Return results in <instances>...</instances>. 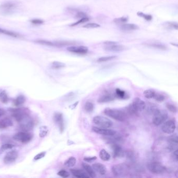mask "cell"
I'll list each match as a JSON object with an SVG mask.
<instances>
[{
  "label": "cell",
  "mask_w": 178,
  "mask_h": 178,
  "mask_svg": "<svg viewBox=\"0 0 178 178\" xmlns=\"http://www.w3.org/2000/svg\"><path fill=\"white\" fill-rule=\"evenodd\" d=\"M116 58V56H104V57H101V58H100L98 59V60H97V62H107V61H110V60H113V59Z\"/></svg>",
  "instance_id": "38"
},
{
  "label": "cell",
  "mask_w": 178,
  "mask_h": 178,
  "mask_svg": "<svg viewBox=\"0 0 178 178\" xmlns=\"http://www.w3.org/2000/svg\"><path fill=\"white\" fill-rule=\"evenodd\" d=\"M168 118L167 112L164 110H158L153 115V123L155 126H159L164 123Z\"/></svg>",
  "instance_id": "5"
},
{
  "label": "cell",
  "mask_w": 178,
  "mask_h": 178,
  "mask_svg": "<svg viewBox=\"0 0 178 178\" xmlns=\"http://www.w3.org/2000/svg\"><path fill=\"white\" fill-rule=\"evenodd\" d=\"M168 145L167 149L169 151H174L177 149L178 147V135L173 134L169 136L168 138Z\"/></svg>",
  "instance_id": "12"
},
{
  "label": "cell",
  "mask_w": 178,
  "mask_h": 178,
  "mask_svg": "<svg viewBox=\"0 0 178 178\" xmlns=\"http://www.w3.org/2000/svg\"><path fill=\"white\" fill-rule=\"evenodd\" d=\"M35 42L38 43V44H40L41 45L51 46V47H62L64 45L73 44V43H69V42H52L45 40H37L35 41Z\"/></svg>",
  "instance_id": "16"
},
{
  "label": "cell",
  "mask_w": 178,
  "mask_h": 178,
  "mask_svg": "<svg viewBox=\"0 0 178 178\" xmlns=\"http://www.w3.org/2000/svg\"><path fill=\"white\" fill-rule=\"evenodd\" d=\"M68 51L78 55H85L88 52V49L85 46H71L67 48Z\"/></svg>",
  "instance_id": "18"
},
{
  "label": "cell",
  "mask_w": 178,
  "mask_h": 178,
  "mask_svg": "<svg viewBox=\"0 0 178 178\" xmlns=\"http://www.w3.org/2000/svg\"><path fill=\"white\" fill-rule=\"evenodd\" d=\"M0 34H2L4 35H7L9 36H11L12 37H13V38H22V36H21L18 33L13 32V31H9V30H7L2 29V28H0Z\"/></svg>",
  "instance_id": "26"
},
{
  "label": "cell",
  "mask_w": 178,
  "mask_h": 178,
  "mask_svg": "<svg viewBox=\"0 0 178 178\" xmlns=\"http://www.w3.org/2000/svg\"><path fill=\"white\" fill-rule=\"evenodd\" d=\"M99 157L101 159L104 161H108L110 158V155L105 149H102L99 153Z\"/></svg>",
  "instance_id": "30"
},
{
  "label": "cell",
  "mask_w": 178,
  "mask_h": 178,
  "mask_svg": "<svg viewBox=\"0 0 178 178\" xmlns=\"http://www.w3.org/2000/svg\"><path fill=\"white\" fill-rule=\"evenodd\" d=\"M178 149H176L174 151L173 155H172V157H173V160H175V162H178Z\"/></svg>",
  "instance_id": "50"
},
{
  "label": "cell",
  "mask_w": 178,
  "mask_h": 178,
  "mask_svg": "<svg viewBox=\"0 0 178 178\" xmlns=\"http://www.w3.org/2000/svg\"><path fill=\"white\" fill-rule=\"evenodd\" d=\"M71 173L73 176L77 178H89L90 176H88L86 171L81 170V169H71L70 170Z\"/></svg>",
  "instance_id": "21"
},
{
  "label": "cell",
  "mask_w": 178,
  "mask_h": 178,
  "mask_svg": "<svg viewBox=\"0 0 178 178\" xmlns=\"http://www.w3.org/2000/svg\"><path fill=\"white\" fill-rule=\"evenodd\" d=\"M58 175L64 178H68L70 176L69 173L66 171L65 170H61L59 171L58 173Z\"/></svg>",
  "instance_id": "42"
},
{
  "label": "cell",
  "mask_w": 178,
  "mask_h": 178,
  "mask_svg": "<svg viewBox=\"0 0 178 178\" xmlns=\"http://www.w3.org/2000/svg\"><path fill=\"white\" fill-rule=\"evenodd\" d=\"M166 107H167V108L168 109V110L171 112L176 113L178 111V109H177L176 105H175L173 104H171V103H167L166 104Z\"/></svg>",
  "instance_id": "37"
},
{
  "label": "cell",
  "mask_w": 178,
  "mask_h": 178,
  "mask_svg": "<svg viewBox=\"0 0 178 178\" xmlns=\"http://www.w3.org/2000/svg\"><path fill=\"white\" fill-rule=\"evenodd\" d=\"M31 23L34 25H41V24L44 23V21L41 20H39V19H35V20H33L30 21Z\"/></svg>",
  "instance_id": "49"
},
{
  "label": "cell",
  "mask_w": 178,
  "mask_h": 178,
  "mask_svg": "<svg viewBox=\"0 0 178 178\" xmlns=\"http://www.w3.org/2000/svg\"><path fill=\"white\" fill-rule=\"evenodd\" d=\"M115 98L116 97L115 94H112L110 93H105L103 95H102L98 99V102L99 103L108 102L115 100Z\"/></svg>",
  "instance_id": "20"
},
{
  "label": "cell",
  "mask_w": 178,
  "mask_h": 178,
  "mask_svg": "<svg viewBox=\"0 0 178 178\" xmlns=\"http://www.w3.org/2000/svg\"><path fill=\"white\" fill-rule=\"evenodd\" d=\"M26 98L23 95H20L17 97L14 100V104L15 106L19 107L24 104L25 102Z\"/></svg>",
  "instance_id": "29"
},
{
  "label": "cell",
  "mask_w": 178,
  "mask_h": 178,
  "mask_svg": "<svg viewBox=\"0 0 178 178\" xmlns=\"http://www.w3.org/2000/svg\"><path fill=\"white\" fill-rule=\"evenodd\" d=\"M94 109V104L91 101H87L84 105V109L87 112H91Z\"/></svg>",
  "instance_id": "33"
},
{
  "label": "cell",
  "mask_w": 178,
  "mask_h": 178,
  "mask_svg": "<svg viewBox=\"0 0 178 178\" xmlns=\"http://www.w3.org/2000/svg\"><path fill=\"white\" fill-rule=\"evenodd\" d=\"M176 128V122L174 120H168L165 122L162 126V131L167 134H172L175 131Z\"/></svg>",
  "instance_id": "11"
},
{
  "label": "cell",
  "mask_w": 178,
  "mask_h": 178,
  "mask_svg": "<svg viewBox=\"0 0 178 178\" xmlns=\"http://www.w3.org/2000/svg\"><path fill=\"white\" fill-rule=\"evenodd\" d=\"M155 99L158 102H162L165 100V97L162 94H161L160 93H156L154 97Z\"/></svg>",
  "instance_id": "40"
},
{
  "label": "cell",
  "mask_w": 178,
  "mask_h": 178,
  "mask_svg": "<svg viewBox=\"0 0 178 178\" xmlns=\"http://www.w3.org/2000/svg\"><path fill=\"white\" fill-rule=\"evenodd\" d=\"M111 148L113 151V155L115 158H121L124 156V151L121 146L118 143H111Z\"/></svg>",
  "instance_id": "14"
},
{
  "label": "cell",
  "mask_w": 178,
  "mask_h": 178,
  "mask_svg": "<svg viewBox=\"0 0 178 178\" xmlns=\"http://www.w3.org/2000/svg\"><path fill=\"white\" fill-rule=\"evenodd\" d=\"M9 100V98L5 90L0 88V101L3 104H6Z\"/></svg>",
  "instance_id": "27"
},
{
  "label": "cell",
  "mask_w": 178,
  "mask_h": 178,
  "mask_svg": "<svg viewBox=\"0 0 178 178\" xmlns=\"http://www.w3.org/2000/svg\"><path fill=\"white\" fill-rule=\"evenodd\" d=\"M77 163V159L74 157H71L68 159L66 160L64 165L67 168H71L74 167Z\"/></svg>",
  "instance_id": "28"
},
{
  "label": "cell",
  "mask_w": 178,
  "mask_h": 178,
  "mask_svg": "<svg viewBox=\"0 0 178 178\" xmlns=\"http://www.w3.org/2000/svg\"><path fill=\"white\" fill-rule=\"evenodd\" d=\"M13 147H14V145H13V144H4V145H3L1 146V150L2 151H6V150H7V149H11Z\"/></svg>",
  "instance_id": "44"
},
{
  "label": "cell",
  "mask_w": 178,
  "mask_h": 178,
  "mask_svg": "<svg viewBox=\"0 0 178 178\" xmlns=\"http://www.w3.org/2000/svg\"><path fill=\"white\" fill-rule=\"evenodd\" d=\"M12 115L18 123L22 122L24 119L29 116V111L24 108H16L12 110Z\"/></svg>",
  "instance_id": "7"
},
{
  "label": "cell",
  "mask_w": 178,
  "mask_h": 178,
  "mask_svg": "<svg viewBox=\"0 0 178 178\" xmlns=\"http://www.w3.org/2000/svg\"><path fill=\"white\" fill-rule=\"evenodd\" d=\"M104 113L111 118L120 122L124 121L127 117V115L126 112L118 109L106 108L104 110Z\"/></svg>",
  "instance_id": "2"
},
{
  "label": "cell",
  "mask_w": 178,
  "mask_h": 178,
  "mask_svg": "<svg viewBox=\"0 0 178 178\" xmlns=\"http://www.w3.org/2000/svg\"><path fill=\"white\" fill-rule=\"evenodd\" d=\"M18 7V2L15 1H9L0 5V12L4 15L13 13Z\"/></svg>",
  "instance_id": "3"
},
{
  "label": "cell",
  "mask_w": 178,
  "mask_h": 178,
  "mask_svg": "<svg viewBox=\"0 0 178 178\" xmlns=\"http://www.w3.org/2000/svg\"><path fill=\"white\" fill-rule=\"evenodd\" d=\"M18 157V153L17 151H10L4 157V162L5 164H12L16 160Z\"/></svg>",
  "instance_id": "13"
},
{
  "label": "cell",
  "mask_w": 178,
  "mask_h": 178,
  "mask_svg": "<svg viewBox=\"0 0 178 178\" xmlns=\"http://www.w3.org/2000/svg\"><path fill=\"white\" fill-rule=\"evenodd\" d=\"M88 20H89V18H88V17H85V18H81L80 20H78V22H76V23H75L74 24H72L71 26H75L77 25L78 24L85 23V22H87Z\"/></svg>",
  "instance_id": "45"
},
{
  "label": "cell",
  "mask_w": 178,
  "mask_h": 178,
  "mask_svg": "<svg viewBox=\"0 0 178 178\" xmlns=\"http://www.w3.org/2000/svg\"><path fill=\"white\" fill-rule=\"evenodd\" d=\"M92 167L94 171L99 173L100 175H105L107 173V169L105 166L100 163L93 164Z\"/></svg>",
  "instance_id": "22"
},
{
  "label": "cell",
  "mask_w": 178,
  "mask_h": 178,
  "mask_svg": "<svg viewBox=\"0 0 178 178\" xmlns=\"http://www.w3.org/2000/svg\"><path fill=\"white\" fill-rule=\"evenodd\" d=\"M145 108V102L143 100L139 98H135L127 107V111L131 115H138V113L143 111Z\"/></svg>",
  "instance_id": "1"
},
{
  "label": "cell",
  "mask_w": 178,
  "mask_h": 178,
  "mask_svg": "<svg viewBox=\"0 0 178 178\" xmlns=\"http://www.w3.org/2000/svg\"><path fill=\"white\" fill-rule=\"evenodd\" d=\"M92 130L95 133L99 134L102 135H105V136H111L116 134V131L113 130L109 129L108 128L93 126Z\"/></svg>",
  "instance_id": "15"
},
{
  "label": "cell",
  "mask_w": 178,
  "mask_h": 178,
  "mask_svg": "<svg viewBox=\"0 0 178 178\" xmlns=\"http://www.w3.org/2000/svg\"><path fill=\"white\" fill-rule=\"evenodd\" d=\"M137 14L139 16L141 17L142 18H143L144 19H145V20H148V21H150V20H152L153 18V17L151 15L149 14H145L144 13H142V12H138L137 13Z\"/></svg>",
  "instance_id": "39"
},
{
  "label": "cell",
  "mask_w": 178,
  "mask_h": 178,
  "mask_svg": "<svg viewBox=\"0 0 178 178\" xmlns=\"http://www.w3.org/2000/svg\"><path fill=\"white\" fill-rule=\"evenodd\" d=\"M87 17V15L85 13H84V12H78L77 13L76 16H75V17L77 18H85V17Z\"/></svg>",
  "instance_id": "47"
},
{
  "label": "cell",
  "mask_w": 178,
  "mask_h": 178,
  "mask_svg": "<svg viewBox=\"0 0 178 178\" xmlns=\"http://www.w3.org/2000/svg\"><path fill=\"white\" fill-rule=\"evenodd\" d=\"M51 66H52L53 69H60L65 67L66 64L63 63H62V62L55 61V62H53Z\"/></svg>",
  "instance_id": "36"
},
{
  "label": "cell",
  "mask_w": 178,
  "mask_h": 178,
  "mask_svg": "<svg viewBox=\"0 0 178 178\" xmlns=\"http://www.w3.org/2000/svg\"><path fill=\"white\" fill-rule=\"evenodd\" d=\"M5 113V111L3 109L0 108V117L3 116L4 114Z\"/></svg>",
  "instance_id": "51"
},
{
  "label": "cell",
  "mask_w": 178,
  "mask_h": 178,
  "mask_svg": "<svg viewBox=\"0 0 178 178\" xmlns=\"http://www.w3.org/2000/svg\"><path fill=\"white\" fill-rule=\"evenodd\" d=\"M120 29L123 31H131L137 30L139 27L137 25L133 24H125L120 26Z\"/></svg>",
  "instance_id": "23"
},
{
  "label": "cell",
  "mask_w": 178,
  "mask_h": 178,
  "mask_svg": "<svg viewBox=\"0 0 178 178\" xmlns=\"http://www.w3.org/2000/svg\"><path fill=\"white\" fill-rule=\"evenodd\" d=\"M156 93V92H155L154 91L151 89H147L144 91L143 94L145 97L147 99H151V98H154Z\"/></svg>",
  "instance_id": "32"
},
{
  "label": "cell",
  "mask_w": 178,
  "mask_h": 178,
  "mask_svg": "<svg viewBox=\"0 0 178 178\" xmlns=\"http://www.w3.org/2000/svg\"><path fill=\"white\" fill-rule=\"evenodd\" d=\"M144 44L147 46L148 47L154 48L155 49H160L162 50H166L168 49L167 45H165L162 42H159L158 41H155V40H152V41H149L148 42H146Z\"/></svg>",
  "instance_id": "19"
},
{
  "label": "cell",
  "mask_w": 178,
  "mask_h": 178,
  "mask_svg": "<svg viewBox=\"0 0 178 178\" xmlns=\"http://www.w3.org/2000/svg\"><path fill=\"white\" fill-rule=\"evenodd\" d=\"M115 96L116 98H120L121 99H123L126 98V94L125 91L121 90L119 88H117L116 89L115 91Z\"/></svg>",
  "instance_id": "31"
},
{
  "label": "cell",
  "mask_w": 178,
  "mask_h": 178,
  "mask_svg": "<svg viewBox=\"0 0 178 178\" xmlns=\"http://www.w3.org/2000/svg\"><path fill=\"white\" fill-rule=\"evenodd\" d=\"M147 167L151 173L156 175L162 174L166 170V168L162 163L158 162H149L147 164Z\"/></svg>",
  "instance_id": "6"
},
{
  "label": "cell",
  "mask_w": 178,
  "mask_h": 178,
  "mask_svg": "<svg viewBox=\"0 0 178 178\" xmlns=\"http://www.w3.org/2000/svg\"><path fill=\"white\" fill-rule=\"evenodd\" d=\"M13 138L22 143H27L32 140L33 135L27 132H20L15 134Z\"/></svg>",
  "instance_id": "9"
},
{
  "label": "cell",
  "mask_w": 178,
  "mask_h": 178,
  "mask_svg": "<svg viewBox=\"0 0 178 178\" xmlns=\"http://www.w3.org/2000/svg\"><path fill=\"white\" fill-rule=\"evenodd\" d=\"M83 27L86 28H97L100 27V25L99 24L96 23H88L86 24L85 25L83 26Z\"/></svg>",
  "instance_id": "43"
},
{
  "label": "cell",
  "mask_w": 178,
  "mask_h": 178,
  "mask_svg": "<svg viewBox=\"0 0 178 178\" xmlns=\"http://www.w3.org/2000/svg\"><path fill=\"white\" fill-rule=\"evenodd\" d=\"M45 154H46L45 151H42V152L39 153L38 154H37L35 156L34 159V160H38L39 159H42V158H44V157L45 156Z\"/></svg>",
  "instance_id": "46"
},
{
  "label": "cell",
  "mask_w": 178,
  "mask_h": 178,
  "mask_svg": "<svg viewBox=\"0 0 178 178\" xmlns=\"http://www.w3.org/2000/svg\"><path fill=\"white\" fill-rule=\"evenodd\" d=\"M82 165L83 169L86 171V173H87L90 177H91V178H94V177L96 176L95 171L93 169V167H91V166L89 165L88 164H86L85 162H83Z\"/></svg>",
  "instance_id": "24"
},
{
  "label": "cell",
  "mask_w": 178,
  "mask_h": 178,
  "mask_svg": "<svg viewBox=\"0 0 178 178\" xmlns=\"http://www.w3.org/2000/svg\"><path fill=\"white\" fill-rule=\"evenodd\" d=\"M93 122L97 126L102 128H110L113 125L111 120L107 117L101 116H97L93 118Z\"/></svg>",
  "instance_id": "8"
},
{
  "label": "cell",
  "mask_w": 178,
  "mask_h": 178,
  "mask_svg": "<svg viewBox=\"0 0 178 178\" xmlns=\"http://www.w3.org/2000/svg\"><path fill=\"white\" fill-rule=\"evenodd\" d=\"M165 27L167 29H175L178 30V25L175 22H167L165 24Z\"/></svg>",
  "instance_id": "35"
},
{
  "label": "cell",
  "mask_w": 178,
  "mask_h": 178,
  "mask_svg": "<svg viewBox=\"0 0 178 178\" xmlns=\"http://www.w3.org/2000/svg\"><path fill=\"white\" fill-rule=\"evenodd\" d=\"M130 168L126 164H118L113 166L112 171L115 176L123 177L127 176L130 172Z\"/></svg>",
  "instance_id": "4"
},
{
  "label": "cell",
  "mask_w": 178,
  "mask_h": 178,
  "mask_svg": "<svg viewBox=\"0 0 178 178\" xmlns=\"http://www.w3.org/2000/svg\"><path fill=\"white\" fill-rule=\"evenodd\" d=\"M13 126L12 121L8 118L0 120V129H4Z\"/></svg>",
  "instance_id": "25"
},
{
  "label": "cell",
  "mask_w": 178,
  "mask_h": 178,
  "mask_svg": "<svg viewBox=\"0 0 178 178\" xmlns=\"http://www.w3.org/2000/svg\"><path fill=\"white\" fill-rule=\"evenodd\" d=\"M53 120L58 126L60 132L62 133L64 130V122L63 115L61 113H55L53 116Z\"/></svg>",
  "instance_id": "17"
},
{
  "label": "cell",
  "mask_w": 178,
  "mask_h": 178,
  "mask_svg": "<svg viewBox=\"0 0 178 178\" xmlns=\"http://www.w3.org/2000/svg\"><path fill=\"white\" fill-rule=\"evenodd\" d=\"M48 133V129L46 126H42L39 129V136L41 138H44Z\"/></svg>",
  "instance_id": "34"
},
{
  "label": "cell",
  "mask_w": 178,
  "mask_h": 178,
  "mask_svg": "<svg viewBox=\"0 0 178 178\" xmlns=\"http://www.w3.org/2000/svg\"><path fill=\"white\" fill-rule=\"evenodd\" d=\"M96 156L85 157L84 158V160L85 161V162H93V161H94V160H96Z\"/></svg>",
  "instance_id": "48"
},
{
  "label": "cell",
  "mask_w": 178,
  "mask_h": 178,
  "mask_svg": "<svg viewBox=\"0 0 178 178\" xmlns=\"http://www.w3.org/2000/svg\"><path fill=\"white\" fill-rule=\"evenodd\" d=\"M128 20V18L127 17H120V18H116L113 20V22H115V23L116 24H123V23H125Z\"/></svg>",
  "instance_id": "41"
},
{
  "label": "cell",
  "mask_w": 178,
  "mask_h": 178,
  "mask_svg": "<svg viewBox=\"0 0 178 178\" xmlns=\"http://www.w3.org/2000/svg\"><path fill=\"white\" fill-rule=\"evenodd\" d=\"M104 44L105 45L104 49L106 51L110 52H120L125 49L124 46L118 44L117 42L106 41L104 42Z\"/></svg>",
  "instance_id": "10"
}]
</instances>
